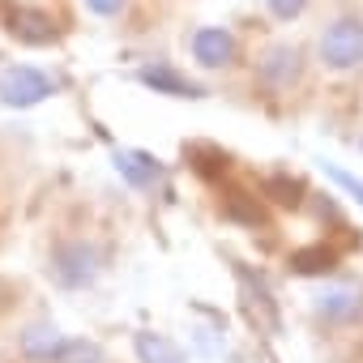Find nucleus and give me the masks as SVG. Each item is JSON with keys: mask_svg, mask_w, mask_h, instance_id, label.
Instances as JSON below:
<instances>
[{"mask_svg": "<svg viewBox=\"0 0 363 363\" xmlns=\"http://www.w3.org/2000/svg\"><path fill=\"white\" fill-rule=\"evenodd\" d=\"M111 162H116L120 179H128L133 189H154V184H158V175H162L158 158H150L145 150H116Z\"/></svg>", "mask_w": 363, "mask_h": 363, "instance_id": "6e6552de", "label": "nucleus"}, {"mask_svg": "<svg viewBox=\"0 0 363 363\" xmlns=\"http://www.w3.org/2000/svg\"><path fill=\"white\" fill-rule=\"evenodd\" d=\"M133 350H137L141 363H184V350H179L171 337L150 333V329H141V333L133 337Z\"/></svg>", "mask_w": 363, "mask_h": 363, "instance_id": "9b49d317", "label": "nucleus"}, {"mask_svg": "<svg viewBox=\"0 0 363 363\" xmlns=\"http://www.w3.org/2000/svg\"><path fill=\"white\" fill-rule=\"evenodd\" d=\"M320 167H325V175L333 179L342 193H350V197L363 206V179H359V175H350V171H346V167H337V162H320Z\"/></svg>", "mask_w": 363, "mask_h": 363, "instance_id": "4468645a", "label": "nucleus"}, {"mask_svg": "<svg viewBox=\"0 0 363 363\" xmlns=\"http://www.w3.org/2000/svg\"><path fill=\"white\" fill-rule=\"evenodd\" d=\"M9 30L22 39V43H52L56 39V22L43 13V9H26V5H18L13 13H9Z\"/></svg>", "mask_w": 363, "mask_h": 363, "instance_id": "9d476101", "label": "nucleus"}, {"mask_svg": "<svg viewBox=\"0 0 363 363\" xmlns=\"http://www.w3.org/2000/svg\"><path fill=\"white\" fill-rule=\"evenodd\" d=\"M240 282H244V291H248V312H252L269 333H278V308H274V299H269L265 282H261V278L252 282V274H244V269H240Z\"/></svg>", "mask_w": 363, "mask_h": 363, "instance_id": "f8f14e48", "label": "nucleus"}, {"mask_svg": "<svg viewBox=\"0 0 363 363\" xmlns=\"http://www.w3.org/2000/svg\"><path fill=\"white\" fill-rule=\"evenodd\" d=\"M269 193H278L274 201H282V206H299V201H303V197H299L303 184H299V179H286V175H274V179H269Z\"/></svg>", "mask_w": 363, "mask_h": 363, "instance_id": "dca6fc26", "label": "nucleus"}, {"mask_svg": "<svg viewBox=\"0 0 363 363\" xmlns=\"http://www.w3.org/2000/svg\"><path fill=\"white\" fill-rule=\"evenodd\" d=\"M312 308H316V316H325L333 325H346V320H354L363 312V286H354V282H325L312 295Z\"/></svg>", "mask_w": 363, "mask_h": 363, "instance_id": "39448f33", "label": "nucleus"}, {"mask_svg": "<svg viewBox=\"0 0 363 363\" xmlns=\"http://www.w3.org/2000/svg\"><path fill=\"white\" fill-rule=\"evenodd\" d=\"M303 9H308V0H269V13L282 18V22H295Z\"/></svg>", "mask_w": 363, "mask_h": 363, "instance_id": "f3484780", "label": "nucleus"}, {"mask_svg": "<svg viewBox=\"0 0 363 363\" xmlns=\"http://www.w3.org/2000/svg\"><path fill=\"white\" fill-rule=\"evenodd\" d=\"M103 274V252L86 240H65L52 248V261H48V278L65 291H86L94 286V278Z\"/></svg>", "mask_w": 363, "mask_h": 363, "instance_id": "f257e3e1", "label": "nucleus"}, {"mask_svg": "<svg viewBox=\"0 0 363 363\" xmlns=\"http://www.w3.org/2000/svg\"><path fill=\"white\" fill-rule=\"evenodd\" d=\"M56 363H107V354H103V346L90 342V337H69V342L60 346Z\"/></svg>", "mask_w": 363, "mask_h": 363, "instance_id": "ddd939ff", "label": "nucleus"}, {"mask_svg": "<svg viewBox=\"0 0 363 363\" xmlns=\"http://www.w3.org/2000/svg\"><path fill=\"white\" fill-rule=\"evenodd\" d=\"M359 150H363V137H359Z\"/></svg>", "mask_w": 363, "mask_h": 363, "instance_id": "6ab92c4d", "label": "nucleus"}, {"mask_svg": "<svg viewBox=\"0 0 363 363\" xmlns=\"http://www.w3.org/2000/svg\"><path fill=\"white\" fill-rule=\"evenodd\" d=\"M291 265L299 274H316V269H333V252H320V248H303L291 257Z\"/></svg>", "mask_w": 363, "mask_h": 363, "instance_id": "2eb2a0df", "label": "nucleus"}, {"mask_svg": "<svg viewBox=\"0 0 363 363\" xmlns=\"http://www.w3.org/2000/svg\"><path fill=\"white\" fill-rule=\"evenodd\" d=\"M65 342H69V337H65L52 320H35V325L22 333V354L35 359V363H56V354H60Z\"/></svg>", "mask_w": 363, "mask_h": 363, "instance_id": "1a4fd4ad", "label": "nucleus"}, {"mask_svg": "<svg viewBox=\"0 0 363 363\" xmlns=\"http://www.w3.org/2000/svg\"><path fill=\"white\" fill-rule=\"evenodd\" d=\"M257 77L269 86V90H291L299 77H303V52L295 43H274L265 48V56L257 60Z\"/></svg>", "mask_w": 363, "mask_h": 363, "instance_id": "20e7f679", "label": "nucleus"}, {"mask_svg": "<svg viewBox=\"0 0 363 363\" xmlns=\"http://www.w3.org/2000/svg\"><path fill=\"white\" fill-rule=\"evenodd\" d=\"M137 77H141V86H150L154 94H167V99H206V90L197 82H189L184 73H175L171 65H145Z\"/></svg>", "mask_w": 363, "mask_h": 363, "instance_id": "0eeeda50", "label": "nucleus"}, {"mask_svg": "<svg viewBox=\"0 0 363 363\" xmlns=\"http://www.w3.org/2000/svg\"><path fill=\"white\" fill-rule=\"evenodd\" d=\"M52 94H56L52 77L39 73V69H30V65H9L5 73H0V103H5V107L26 111V107H39Z\"/></svg>", "mask_w": 363, "mask_h": 363, "instance_id": "7ed1b4c3", "label": "nucleus"}, {"mask_svg": "<svg viewBox=\"0 0 363 363\" xmlns=\"http://www.w3.org/2000/svg\"><path fill=\"white\" fill-rule=\"evenodd\" d=\"M189 48H193V60H197L201 69H227V65L235 60V39H231V30H223V26H201V30H193Z\"/></svg>", "mask_w": 363, "mask_h": 363, "instance_id": "423d86ee", "label": "nucleus"}, {"mask_svg": "<svg viewBox=\"0 0 363 363\" xmlns=\"http://www.w3.org/2000/svg\"><path fill=\"white\" fill-rule=\"evenodd\" d=\"M320 65L329 73H350V69L363 65V18L346 13V18L325 26V35H320Z\"/></svg>", "mask_w": 363, "mask_h": 363, "instance_id": "f03ea898", "label": "nucleus"}, {"mask_svg": "<svg viewBox=\"0 0 363 363\" xmlns=\"http://www.w3.org/2000/svg\"><path fill=\"white\" fill-rule=\"evenodd\" d=\"M86 9L99 13V18H116V13L124 9V0H86Z\"/></svg>", "mask_w": 363, "mask_h": 363, "instance_id": "a211bd4d", "label": "nucleus"}]
</instances>
